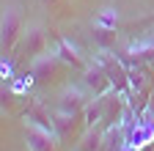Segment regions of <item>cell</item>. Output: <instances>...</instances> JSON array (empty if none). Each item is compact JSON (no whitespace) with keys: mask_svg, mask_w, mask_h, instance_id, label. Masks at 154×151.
I'll return each instance as SVG.
<instances>
[{"mask_svg":"<svg viewBox=\"0 0 154 151\" xmlns=\"http://www.w3.org/2000/svg\"><path fill=\"white\" fill-rule=\"evenodd\" d=\"M91 102V93H85L80 85H66L58 93L55 102V113H63V116H83L85 104Z\"/></svg>","mask_w":154,"mask_h":151,"instance_id":"obj_3","label":"cell"},{"mask_svg":"<svg viewBox=\"0 0 154 151\" xmlns=\"http://www.w3.org/2000/svg\"><path fill=\"white\" fill-rule=\"evenodd\" d=\"M25 121H33L38 126L55 132V110H50L42 99H30L28 107H25ZM55 135H58V132H55Z\"/></svg>","mask_w":154,"mask_h":151,"instance_id":"obj_7","label":"cell"},{"mask_svg":"<svg viewBox=\"0 0 154 151\" xmlns=\"http://www.w3.org/2000/svg\"><path fill=\"white\" fill-rule=\"evenodd\" d=\"M83 85L91 96H105V93L113 91V80H110L107 69L102 66V61H94L83 69Z\"/></svg>","mask_w":154,"mask_h":151,"instance_id":"obj_5","label":"cell"},{"mask_svg":"<svg viewBox=\"0 0 154 151\" xmlns=\"http://www.w3.org/2000/svg\"><path fill=\"white\" fill-rule=\"evenodd\" d=\"M77 118H80V116H63V113H55V132H58V137H61V143L72 137V129H74Z\"/></svg>","mask_w":154,"mask_h":151,"instance_id":"obj_11","label":"cell"},{"mask_svg":"<svg viewBox=\"0 0 154 151\" xmlns=\"http://www.w3.org/2000/svg\"><path fill=\"white\" fill-rule=\"evenodd\" d=\"M121 151H138V146H129V143H127V146H124Z\"/></svg>","mask_w":154,"mask_h":151,"instance_id":"obj_14","label":"cell"},{"mask_svg":"<svg viewBox=\"0 0 154 151\" xmlns=\"http://www.w3.org/2000/svg\"><path fill=\"white\" fill-rule=\"evenodd\" d=\"M116 22H119V11L113 6L99 8V14H96V20H94V25H105V28H116Z\"/></svg>","mask_w":154,"mask_h":151,"instance_id":"obj_12","label":"cell"},{"mask_svg":"<svg viewBox=\"0 0 154 151\" xmlns=\"http://www.w3.org/2000/svg\"><path fill=\"white\" fill-rule=\"evenodd\" d=\"M105 143V129L102 126H88L74 143V151H99Z\"/></svg>","mask_w":154,"mask_h":151,"instance_id":"obj_8","label":"cell"},{"mask_svg":"<svg viewBox=\"0 0 154 151\" xmlns=\"http://www.w3.org/2000/svg\"><path fill=\"white\" fill-rule=\"evenodd\" d=\"M55 55H58V58H61L66 66H74V69H85L88 63L83 61V55L80 52H77V47L74 44H69L66 39H58V44H55V50H52Z\"/></svg>","mask_w":154,"mask_h":151,"instance_id":"obj_9","label":"cell"},{"mask_svg":"<svg viewBox=\"0 0 154 151\" xmlns=\"http://www.w3.org/2000/svg\"><path fill=\"white\" fill-rule=\"evenodd\" d=\"M17 47H19V52H22V55H30V58L47 52V50H50V39H47L44 25L28 22V25H25V33H22V39H19Z\"/></svg>","mask_w":154,"mask_h":151,"instance_id":"obj_6","label":"cell"},{"mask_svg":"<svg viewBox=\"0 0 154 151\" xmlns=\"http://www.w3.org/2000/svg\"><path fill=\"white\" fill-rule=\"evenodd\" d=\"M38 3H42L44 8H50V6H55V3H58V0H38Z\"/></svg>","mask_w":154,"mask_h":151,"instance_id":"obj_13","label":"cell"},{"mask_svg":"<svg viewBox=\"0 0 154 151\" xmlns=\"http://www.w3.org/2000/svg\"><path fill=\"white\" fill-rule=\"evenodd\" d=\"M61 69H63V61L58 58L52 50H47V52H42V55H36V58H33V63H30V77L38 85H47V83H52L58 74H61Z\"/></svg>","mask_w":154,"mask_h":151,"instance_id":"obj_2","label":"cell"},{"mask_svg":"<svg viewBox=\"0 0 154 151\" xmlns=\"http://www.w3.org/2000/svg\"><path fill=\"white\" fill-rule=\"evenodd\" d=\"M91 41L99 47V52H110V50L116 47V41H119V33H116V28L94 25V30H91Z\"/></svg>","mask_w":154,"mask_h":151,"instance_id":"obj_10","label":"cell"},{"mask_svg":"<svg viewBox=\"0 0 154 151\" xmlns=\"http://www.w3.org/2000/svg\"><path fill=\"white\" fill-rule=\"evenodd\" d=\"M22 33H25V14H22V8H19L17 3H6L3 14H0V50H3V55L11 52L19 44Z\"/></svg>","mask_w":154,"mask_h":151,"instance_id":"obj_1","label":"cell"},{"mask_svg":"<svg viewBox=\"0 0 154 151\" xmlns=\"http://www.w3.org/2000/svg\"><path fill=\"white\" fill-rule=\"evenodd\" d=\"M25 146H28V151H58L61 137L33 121H25Z\"/></svg>","mask_w":154,"mask_h":151,"instance_id":"obj_4","label":"cell"}]
</instances>
